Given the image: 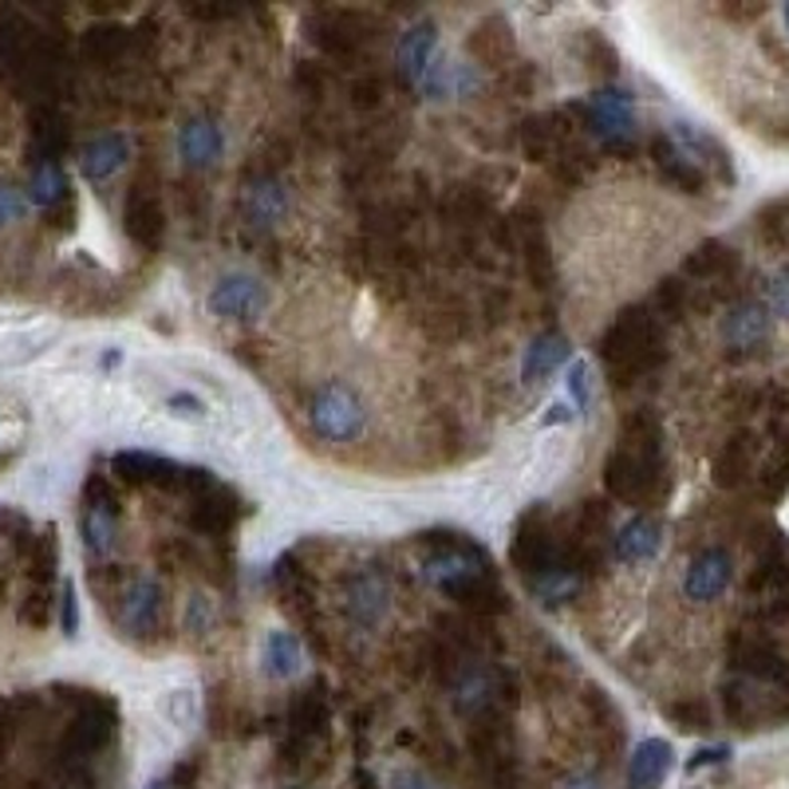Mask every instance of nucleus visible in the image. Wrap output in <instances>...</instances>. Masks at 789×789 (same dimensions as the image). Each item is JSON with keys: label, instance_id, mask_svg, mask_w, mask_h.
<instances>
[{"label": "nucleus", "instance_id": "obj_3", "mask_svg": "<svg viewBox=\"0 0 789 789\" xmlns=\"http://www.w3.org/2000/svg\"><path fill=\"white\" fill-rule=\"evenodd\" d=\"M561 545H564V533L556 530V521L549 517V510H541L537 505V510H530L517 521V533H513V545H510V561L517 564L530 581H537V576L561 569Z\"/></svg>", "mask_w": 789, "mask_h": 789}, {"label": "nucleus", "instance_id": "obj_10", "mask_svg": "<svg viewBox=\"0 0 789 789\" xmlns=\"http://www.w3.org/2000/svg\"><path fill=\"white\" fill-rule=\"evenodd\" d=\"M443 592L451 600H458L470 617H477V620L502 617L505 608H510V596H505V589L497 584V576H494V569H490V564H482V569H470L466 576H458L454 584H446Z\"/></svg>", "mask_w": 789, "mask_h": 789}, {"label": "nucleus", "instance_id": "obj_15", "mask_svg": "<svg viewBox=\"0 0 789 789\" xmlns=\"http://www.w3.org/2000/svg\"><path fill=\"white\" fill-rule=\"evenodd\" d=\"M221 150H226V135H221V127H217L214 119H206V115H198V119H190L178 130V155H183L186 166H194V170L214 166L217 158H221Z\"/></svg>", "mask_w": 789, "mask_h": 789}, {"label": "nucleus", "instance_id": "obj_8", "mask_svg": "<svg viewBox=\"0 0 789 789\" xmlns=\"http://www.w3.org/2000/svg\"><path fill=\"white\" fill-rule=\"evenodd\" d=\"M269 308V285L253 273H229L209 293V313L221 320H257Z\"/></svg>", "mask_w": 789, "mask_h": 789}, {"label": "nucleus", "instance_id": "obj_36", "mask_svg": "<svg viewBox=\"0 0 789 789\" xmlns=\"http://www.w3.org/2000/svg\"><path fill=\"white\" fill-rule=\"evenodd\" d=\"M569 395H573L576 407H589L592 387H589V364H573L569 367Z\"/></svg>", "mask_w": 789, "mask_h": 789}, {"label": "nucleus", "instance_id": "obj_44", "mask_svg": "<svg viewBox=\"0 0 789 789\" xmlns=\"http://www.w3.org/2000/svg\"><path fill=\"white\" fill-rule=\"evenodd\" d=\"M147 789H174V781H166V778H158V781H150Z\"/></svg>", "mask_w": 789, "mask_h": 789}, {"label": "nucleus", "instance_id": "obj_24", "mask_svg": "<svg viewBox=\"0 0 789 789\" xmlns=\"http://www.w3.org/2000/svg\"><path fill=\"white\" fill-rule=\"evenodd\" d=\"M304 663V651L293 632H269L265 635V675L293 679Z\"/></svg>", "mask_w": 789, "mask_h": 789}, {"label": "nucleus", "instance_id": "obj_34", "mask_svg": "<svg viewBox=\"0 0 789 789\" xmlns=\"http://www.w3.org/2000/svg\"><path fill=\"white\" fill-rule=\"evenodd\" d=\"M24 209H28L24 194H20L17 186L0 183V229L12 226V221H20V217H24Z\"/></svg>", "mask_w": 789, "mask_h": 789}, {"label": "nucleus", "instance_id": "obj_41", "mask_svg": "<svg viewBox=\"0 0 789 789\" xmlns=\"http://www.w3.org/2000/svg\"><path fill=\"white\" fill-rule=\"evenodd\" d=\"M391 789H434V786L418 770H400L391 778Z\"/></svg>", "mask_w": 789, "mask_h": 789}, {"label": "nucleus", "instance_id": "obj_27", "mask_svg": "<svg viewBox=\"0 0 789 789\" xmlns=\"http://www.w3.org/2000/svg\"><path fill=\"white\" fill-rule=\"evenodd\" d=\"M63 198H71L68 178H63L60 166L48 158V162L36 166V174H32V201H36V206H43V209H56Z\"/></svg>", "mask_w": 789, "mask_h": 789}, {"label": "nucleus", "instance_id": "obj_20", "mask_svg": "<svg viewBox=\"0 0 789 789\" xmlns=\"http://www.w3.org/2000/svg\"><path fill=\"white\" fill-rule=\"evenodd\" d=\"M434 43H438V28H434V20L415 24L400 40V76L407 79V83H423L426 68H431Z\"/></svg>", "mask_w": 789, "mask_h": 789}, {"label": "nucleus", "instance_id": "obj_6", "mask_svg": "<svg viewBox=\"0 0 789 789\" xmlns=\"http://www.w3.org/2000/svg\"><path fill=\"white\" fill-rule=\"evenodd\" d=\"M308 40L320 48L328 60H356L367 48V17L356 9H316L304 20Z\"/></svg>", "mask_w": 789, "mask_h": 789}, {"label": "nucleus", "instance_id": "obj_43", "mask_svg": "<svg viewBox=\"0 0 789 789\" xmlns=\"http://www.w3.org/2000/svg\"><path fill=\"white\" fill-rule=\"evenodd\" d=\"M564 789H600V781H596V778H589V773H581V778H573Z\"/></svg>", "mask_w": 789, "mask_h": 789}, {"label": "nucleus", "instance_id": "obj_2", "mask_svg": "<svg viewBox=\"0 0 789 789\" xmlns=\"http://www.w3.org/2000/svg\"><path fill=\"white\" fill-rule=\"evenodd\" d=\"M111 470L130 482V486H158V490H174V494L194 497L198 490H206L214 482V474L198 466H178V462L162 458V454L150 451H122L111 458Z\"/></svg>", "mask_w": 789, "mask_h": 789}, {"label": "nucleus", "instance_id": "obj_22", "mask_svg": "<svg viewBox=\"0 0 789 789\" xmlns=\"http://www.w3.org/2000/svg\"><path fill=\"white\" fill-rule=\"evenodd\" d=\"M663 537H660V525L651 517H632L624 530L617 533V556L624 564H640V561H651V556L660 553Z\"/></svg>", "mask_w": 789, "mask_h": 789}, {"label": "nucleus", "instance_id": "obj_45", "mask_svg": "<svg viewBox=\"0 0 789 789\" xmlns=\"http://www.w3.org/2000/svg\"><path fill=\"white\" fill-rule=\"evenodd\" d=\"M786 28H789V4H786Z\"/></svg>", "mask_w": 789, "mask_h": 789}, {"label": "nucleus", "instance_id": "obj_13", "mask_svg": "<svg viewBox=\"0 0 789 789\" xmlns=\"http://www.w3.org/2000/svg\"><path fill=\"white\" fill-rule=\"evenodd\" d=\"M130 158V139L122 130H107V135H96V139H87L83 150H79V170L83 178L91 183H103L111 174H119Z\"/></svg>", "mask_w": 789, "mask_h": 789}, {"label": "nucleus", "instance_id": "obj_16", "mask_svg": "<svg viewBox=\"0 0 789 789\" xmlns=\"http://www.w3.org/2000/svg\"><path fill=\"white\" fill-rule=\"evenodd\" d=\"M671 762H675L671 742H663V738H643L640 747L632 750V762H628V786L660 789L663 778L671 773Z\"/></svg>", "mask_w": 789, "mask_h": 789}, {"label": "nucleus", "instance_id": "obj_23", "mask_svg": "<svg viewBox=\"0 0 789 789\" xmlns=\"http://www.w3.org/2000/svg\"><path fill=\"white\" fill-rule=\"evenodd\" d=\"M770 332V313L762 304H738L734 313L722 320V336H727L730 347H755L766 339Z\"/></svg>", "mask_w": 789, "mask_h": 789}, {"label": "nucleus", "instance_id": "obj_9", "mask_svg": "<svg viewBox=\"0 0 789 789\" xmlns=\"http://www.w3.org/2000/svg\"><path fill=\"white\" fill-rule=\"evenodd\" d=\"M237 517H241V497L229 486H221V482H209L206 490H198L190 497V510H186L190 530L201 533V537H221V533L234 530Z\"/></svg>", "mask_w": 789, "mask_h": 789}, {"label": "nucleus", "instance_id": "obj_19", "mask_svg": "<svg viewBox=\"0 0 789 789\" xmlns=\"http://www.w3.org/2000/svg\"><path fill=\"white\" fill-rule=\"evenodd\" d=\"M288 209V198L280 190L277 178H265V183H249L245 186V201L241 214L253 229H273V221H280V214Z\"/></svg>", "mask_w": 789, "mask_h": 789}, {"label": "nucleus", "instance_id": "obj_31", "mask_svg": "<svg viewBox=\"0 0 789 789\" xmlns=\"http://www.w3.org/2000/svg\"><path fill=\"white\" fill-rule=\"evenodd\" d=\"M383 96H387V83H383V76H359L356 83H352V103L359 107V111H375V107L383 103Z\"/></svg>", "mask_w": 789, "mask_h": 789}, {"label": "nucleus", "instance_id": "obj_14", "mask_svg": "<svg viewBox=\"0 0 789 789\" xmlns=\"http://www.w3.org/2000/svg\"><path fill=\"white\" fill-rule=\"evenodd\" d=\"M344 608L347 617H352V624L375 628L383 620V612H387V581L379 573L352 576V584L344 592Z\"/></svg>", "mask_w": 789, "mask_h": 789}, {"label": "nucleus", "instance_id": "obj_38", "mask_svg": "<svg viewBox=\"0 0 789 789\" xmlns=\"http://www.w3.org/2000/svg\"><path fill=\"white\" fill-rule=\"evenodd\" d=\"M730 758V747H703V750H694L691 755V762H687V770H703V766H714V762H727Z\"/></svg>", "mask_w": 789, "mask_h": 789}, {"label": "nucleus", "instance_id": "obj_12", "mask_svg": "<svg viewBox=\"0 0 789 789\" xmlns=\"http://www.w3.org/2000/svg\"><path fill=\"white\" fill-rule=\"evenodd\" d=\"M730 576H734V569H730V556L722 553V549H707V553H699L691 561V569H687L683 576V592L687 600H694V604H707V600L722 596L730 584Z\"/></svg>", "mask_w": 789, "mask_h": 789}, {"label": "nucleus", "instance_id": "obj_21", "mask_svg": "<svg viewBox=\"0 0 789 789\" xmlns=\"http://www.w3.org/2000/svg\"><path fill=\"white\" fill-rule=\"evenodd\" d=\"M288 727H293V734L300 738V742H308V738L328 727V699H324L320 683L293 694V703H288Z\"/></svg>", "mask_w": 789, "mask_h": 789}, {"label": "nucleus", "instance_id": "obj_32", "mask_svg": "<svg viewBox=\"0 0 789 789\" xmlns=\"http://www.w3.org/2000/svg\"><path fill=\"white\" fill-rule=\"evenodd\" d=\"M328 79L332 76L324 63H300V68H296V87H300L308 99H320L324 91H328Z\"/></svg>", "mask_w": 789, "mask_h": 789}, {"label": "nucleus", "instance_id": "obj_39", "mask_svg": "<svg viewBox=\"0 0 789 789\" xmlns=\"http://www.w3.org/2000/svg\"><path fill=\"white\" fill-rule=\"evenodd\" d=\"M170 411L183 418H201V400H194V395H186V391H178V395H170Z\"/></svg>", "mask_w": 789, "mask_h": 789}, {"label": "nucleus", "instance_id": "obj_33", "mask_svg": "<svg viewBox=\"0 0 789 789\" xmlns=\"http://www.w3.org/2000/svg\"><path fill=\"white\" fill-rule=\"evenodd\" d=\"M186 628H190L194 635H206L209 628H214V604H209V596L194 592L190 604H186Z\"/></svg>", "mask_w": 789, "mask_h": 789}, {"label": "nucleus", "instance_id": "obj_42", "mask_svg": "<svg viewBox=\"0 0 789 789\" xmlns=\"http://www.w3.org/2000/svg\"><path fill=\"white\" fill-rule=\"evenodd\" d=\"M549 411H553V415H545V423H549V426H553V423H569V415H573V411L564 407V403H553V407H549Z\"/></svg>", "mask_w": 789, "mask_h": 789}, {"label": "nucleus", "instance_id": "obj_18", "mask_svg": "<svg viewBox=\"0 0 789 789\" xmlns=\"http://www.w3.org/2000/svg\"><path fill=\"white\" fill-rule=\"evenodd\" d=\"M564 359H569V339H564L561 332H545V336H537L530 347H525L521 379L530 383V387H537V383H545Z\"/></svg>", "mask_w": 789, "mask_h": 789}, {"label": "nucleus", "instance_id": "obj_5", "mask_svg": "<svg viewBox=\"0 0 789 789\" xmlns=\"http://www.w3.org/2000/svg\"><path fill=\"white\" fill-rule=\"evenodd\" d=\"M651 324L640 313H624L608 336L600 339V359H604L608 375L617 383H628L632 375H640L651 364Z\"/></svg>", "mask_w": 789, "mask_h": 789}, {"label": "nucleus", "instance_id": "obj_40", "mask_svg": "<svg viewBox=\"0 0 789 789\" xmlns=\"http://www.w3.org/2000/svg\"><path fill=\"white\" fill-rule=\"evenodd\" d=\"M505 87L510 91H517V96H525V91H533V68H525V63H517V68L505 76Z\"/></svg>", "mask_w": 789, "mask_h": 789}, {"label": "nucleus", "instance_id": "obj_4", "mask_svg": "<svg viewBox=\"0 0 789 789\" xmlns=\"http://www.w3.org/2000/svg\"><path fill=\"white\" fill-rule=\"evenodd\" d=\"M308 423H313V431L320 434L324 443H352V438L364 434L367 423L364 400L347 383H328L308 403Z\"/></svg>", "mask_w": 789, "mask_h": 789}, {"label": "nucleus", "instance_id": "obj_25", "mask_svg": "<svg viewBox=\"0 0 789 789\" xmlns=\"http://www.w3.org/2000/svg\"><path fill=\"white\" fill-rule=\"evenodd\" d=\"M135 48V32L127 28H91L83 36V52L91 63H115Z\"/></svg>", "mask_w": 789, "mask_h": 789}, {"label": "nucleus", "instance_id": "obj_46", "mask_svg": "<svg viewBox=\"0 0 789 789\" xmlns=\"http://www.w3.org/2000/svg\"><path fill=\"white\" fill-rule=\"evenodd\" d=\"M786 525H789V505H786Z\"/></svg>", "mask_w": 789, "mask_h": 789}, {"label": "nucleus", "instance_id": "obj_35", "mask_svg": "<svg viewBox=\"0 0 789 789\" xmlns=\"http://www.w3.org/2000/svg\"><path fill=\"white\" fill-rule=\"evenodd\" d=\"M60 628H63V635H76V632H79V600H76V584H63V596H60Z\"/></svg>", "mask_w": 789, "mask_h": 789}, {"label": "nucleus", "instance_id": "obj_37", "mask_svg": "<svg viewBox=\"0 0 789 789\" xmlns=\"http://www.w3.org/2000/svg\"><path fill=\"white\" fill-rule=\"evenodd\" d=\"M766 304H770L778 316H789V273H778V277L766 285Z\"/></svg>", "mask_w": 789, "mask_h": 789}, {"label": "nucleus", "instance_id": "obj_1", "mask_svg": "<svg viewBox=\"0 0 789 789\" xmlns=\"http://www.w3.org/2000/svg\"><path fill=\"white\" fill-rule=\"evenodd\" d=\"M569 115H576V127L592 130L608 150H628L635 139V99L624 87H600L581 103L564 107Z\"/></svg>", "mask_w": 789, "mask_h": 789}, {"label": "nucleus", "instance_id": "obj_26", "mask_svg": "<svg viewBox=\"0 0 789 789\" xmlns=\"http://www.w3.org/2000/svg\"><path fill=\"white\" fill-rule=\"evenodd\" d=\"M115 513L119 505H87L83 517V541L96 556H107L115 545Z\"/></svg>", "mask_w": 789, "mask_h": 789}, {"label": "nucleus", "instance_id": "obj_30", "mask_svg": "<svg viewBox=\"0 0 789 789\" xmlns=\"http://www.w3.org/2000/svg\"><path fill=\"white\" fill-rule=\"evenodd\" d=\"M581 48H584V60H589V68L596 71H604V76H612L617 71V52H612V43L604 40L600 32H584L581 36Z\"/></svg>", "mask_w": 789, "mask_h": 789}, {"label": "nucleus", "instance_id": "obj_29", "mask_svg": "<svg viewBox=\"0 0 789 789\" xmlns=\"http://www.w3.org/2000/svg\"><path fill=\"white\" fill-rule=\"evenodd\" d=\"M533 589H537L541 596L549 600V604H561V600L576 596V589H581V576L564 573V569H553V573L537 576V581H533Z\"/></svg>", "mask_w": 789, "mask_h": 789}, {"label": "nucleus", "instance_id": "obj_11", "mask_svg": "<svg viewBox=\"0 0 789 789\" xmlns=\"http://www.w3.org/2000/svg\"><path fill=\"white\" fill-rule=\"evenodd\" d=\"M119 620L135 640H147L162 628V592H158L155 581H135L127 592H122V608Z\"/></svg>", "mask_w": 789, "mask_h": 789}, {"label": "nucleus", "instance_id": "obj_17", "mask_svg": "<svg viewBox=\"0 0 789 789\" xmlns=\"http://www.w3.org/2000/svg\"><path fill=\"white\" fill-rule=\"evenodd\" d=\"M470 60L486 63V68H505L513 60V32L502 17H486L474 32L466 36Z\"/></svg>", "mask_w": 789, "mask_h": 789}, {"label": "nucleus", "instance_id": "obj_7", "mask_svg": "<svg viewBox=\"0 0 789 789\" xmlns=\"http://www.w3.org/2000/svg\"><path fill=\"white\" fill-rule=\"evenodd\" d=\"M122 229L135 241V249L155 253L158 245L166 241V209H162V194H158L155 178H135V186L127 190V201H122Z\"/></svg>", "mask_w": 789, "mask_h": 789}, {"label": "nucleus", "instance_id": "obj_28", "mask_svg": "<svg viewBox=\"0 0 789 789\" xmlns=\"http://www.w3.org/2000/svg\"><path fill=\"white\" fill-rule=\"evenodd\" d=\"M162 714L170 727L190 730L194 722H198V694H194L190 687H178V691H170L162 699Z\"/></svg>", "mask_w": 789, "mask_h": 789}]
</instances>
